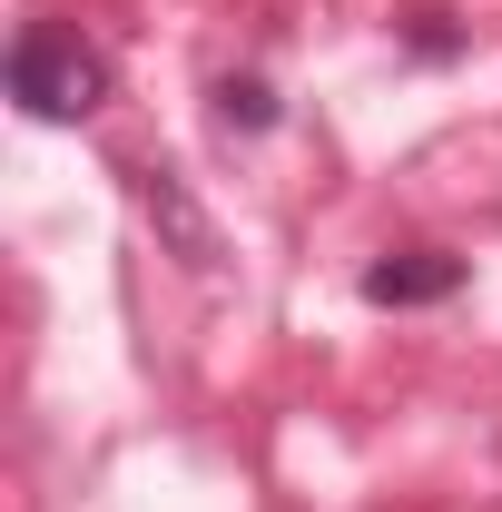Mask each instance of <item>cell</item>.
I'll use <instances>...</instances> for the list:
<instances>
[{
	"label": "cell",
	"instance_id": "3",
	"mask_svg": "<svg viewBox=\"0 0 502 512\" xmlns=\"http://www.w3.org/2000/svg\"><path fill=\"white\" fill-rule=\"evenodd\" d=\"M443 296H463V256L443 247H404L365 266V306H443Z\"/></svg>",
	"mask_w": 502,
	"mask_h": 512
},
{
	"label": "cell",
	"instance_id": "4",
	"mask_svg": "<svg viewBox=\"0 0 502 512\" xmlns=\"http://www.w3.org/2000/svg\"><path fill=\"white\" fill-rule=\"evenodd\" d=\"M207 99H217V128H227V138H266V128H276V89H266L256 69H227Z\"/></svg>",
	"mask_w": 502,
	"mask_h": 512
},
{
	"label": "cell",
	"instance_id": "2",
	"mask_svg": "<svg viewBox=\"0 0 502 512\" xmlns=\"http://www.w3.org/2000/svg\"><path fill=\"white\" fill-rule=\"evenodd\" d=\"M138 207L158 217V237L178 247V266H188V276H217V227L197 217V197H188V178H178V168H138Z\"/></svg>",
	"mask_w": 502,
	"mask_h": 512
},
{
	"label": "cell",
	"instance_id": "1",
	"mask_svg": "<svg viewBox=\"0 0 502 512\" xmlns=\"http://www.w3.org/2000/svg\"><path fill=\"white\" fill-rule=\"evenodd\" d=\"M10 99L40 128H89L109 99V50L79 30V20H30L10 40Z\"/></svg>",
	"mask_w": 502,
	"mask_h": 512
}]
</instances>
